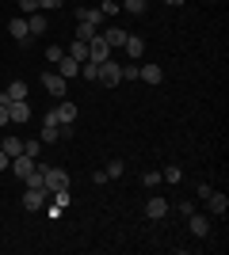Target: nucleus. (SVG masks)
Listing matches in <instances>:
<instances>
[{
	"mask_svg": "<svg viewBox=\"0 0 229 255\" xmlns=\"http://www.w3.org/2000/svg\"><path fill=\"white\" fill-rule=\"evenodd\" d=\"M96 80L103 88H119L122 84V65L111 61V57H107V61H99V76H96Z\"/></svg>",
	"mask_w": 229,
	"mask_h": 255,
	"instance_id": "1",
	"label": "nucleus"
},
{
	"mask_svg": "<svg viewBox=\"0 0 229 255\" xmlns=\"http://www.w3.org/2000/svg\"><path fill=\"white\" fill-rule=\"evenodd\" d=\"M38 168H42V187H46L50 194H54V191H65V187H69V175H65L61 168H46V164H38Z\"/></svg>",
	"mask_w": 229,
	"mask_h": 255,
	"instance_id": "2",
	"label": "nucleus"
},
{
	"mask_svg": "<svg viewBox=\"0 0 229 255\" xmlns=\"http://www.w3.org/2000/svg\"><path fill=\"white\" fill-rule=\"evenodd\" d=\"M46 187H27V194H23V210L27 213H42L46 210Z\"/></svg>",
	"mask_w": 229,
	"mask_h": 255,
	"instance_id": "3",
	"label": "nucleus"
},
{
	"mask_svg": "<svg viewBox=\"0 0 229 255\" xmlns=\"http://www.w3.org/2000/svg\"><path fill=\"white\" fill-rule=\"evenodd\" d=\"M34 168H38V160L34 156H27V152H19V156H11V171H15V179H31L34 175Z\"/></svg>",
	"mask_w": 229,
	"mask_h": 255,
	"instance_id": "4",
	"label": "nucleus"
},
{
	"mask_svg": "<svg viewBox=\"0 0 229 255\" xmlns=\"http://www.w3.org/2000/svg\"><path fill=\"white\" fill-rule=\"evenodd\" d=\"M42 88L54 99H65L69 96V80H65V76H57V73H42Z\"/></svg>",
	"mask_w": 229,
	"mask_h": 255,
	"instance_id": "5",
	"label": "nucleus"
},
{
	"mask_svg": "<svg viewBox=\"0 0 229 255\" xmlns=\"http://www.w3.org/2000/svg\"><path fill=\"white\" fill-rule=\"evenodd\" d=\"M187 225H191V233H195L199 240H203V236H210V217H207V213L191 210V213H187Z\"/></svg>",
	"mask_w": 229,
	"mask_h": 255,
	"instance_id": "6",
	"label": "nucleus"
},
{
	"mask_svg": "<svg viewBox=\"0 0 229 255\" xmlns=\"http://www.w3.org/2000/svg\"><path fill=\"white\" fill-rule=\"evenodd\" d=\"M8 34H11V38H15L19 46H27V42H31V31H27V19H23V15L8 19Z\"/></svg>",
	"mask_w": 229,
	"mask_h": 255,
	"instance_id": "7",
	"label": "nucleus"
},
{
	"mask_svg": "<svg viewBox=\"0 0 229 255\" xmlns=\"http://www.w3.org/2000/svg\"><path fill=\"white\" fill-rule=\"evenodd\" d=\"M107 57H111V46L103 42V34H96L88 42V61H107Z\"/></svg>",
	"mask_w": 229,
	"mask_h": 255,
	"instance_id": "8",
	"label": "nucleus"
},
{
	"mask_svg": "<svg viewBox=\"0 0 229 255\" xmlns=\"http://www.w3.org/2000/svg\"><path fill=\"white\" fill-rule=\"evenodd\" d=\"M122 50H126V57H130V61H138V57L145 53V38H142V34H126Z\"/></svg>",
	"mask_w": 229,
	"mask_h": 255,
	"instance_id": "9",
	"label": "nucleus"
},
{
	"mask_svg": "<svg viewBox=\"0 0 229 255\" xmlns=\"http://www.w3.org/2000/svg\"><path fill=\"white\" fill-rule=\"evenodd\" d=\"M8 118H11V122H31V103H27V99L8 103Z\"/></svg>",
	"mask_w": 229,
	"mask_h": 255,
	"instance_id": "10",
	"label": "nucleus"
},
{
	"mask_svg": "<svg viewBox=\"0 0 229 255\" xmlns=\"http://www.w3.org/2000/svg\"><path fill=\"white\" fill-rule=\"evenodd\" d=\"M161 76H164L161 65H153V61L149 65H138V80H145V84H161Z\"/></svg>",
	"mask_w": 229,
	"mask_h": 255,
	"instance_id": "11",
	"label": "nucleus"
},
{
	"mask_svg": "<svg viewBox=\"0 0 229 255\" xmlns=\"http://www.w3.org/2000/svg\"><path fill=\"white\" fill-rule=\"evenodd\" d=\"M126 34H130V31H122V27H107V31H103V42H107L111 50H122Z\"/></svg>",
	"mask_w": 229,
	"mask_h": 255,
	"instance_id": "12",
	"label": "nucleus"
},
{
	"mask_svg": "<svg viewBox=\"0 0 229 255\" xmlns=\"http://www.w3.org/2000/svg\"><path fill=\"white\" fill-rule=\"evenodd\" d=\"M57 76H65V80H73V76H80V61H73V57H61V61H57Z\"/></svg>",
	"mask_w": 229,
	"mask_h": 255,
	"instance_id": "13",
	"label": "nucleus"
},
{
	"mask_svg": "<svg viewBox=\"0 0 229 255\" xmlns=\"http://www.w3.org/2000/svg\"><path fill=\"white\" fill-rule=\"evenodd\" d=\"M164 213H168V202H164V198H149V202H145V217H149V221H161Z\"/></svg>",
	"mask_w": 229,
	"mask_h": 255,
	"instance_id": "14",
	"label": "nucleus"
},
{
	"mask_svg": "<svg viewBox=\"0 0 229 255\" xmlns=\"http://www.w3.org/2000/svg\"><path fill=\"white\" fill-rule=\"evenodd\" d=\"M207 206H210V213L226 217V210H229V198H226V194H218V191H210V194H207Z\"/></svg>",
	"mask_w": 229,
	"mask_h": 255,
	"instance_id": "15",
	"label": "nucleus"
},
{
	"mask_svg": "<svg viewBox=\"0 0 229 255\" xmlns=\"http://www.w3.org/2000/svg\"><path fill=\"white\" fill-rule=\"evenodd\" d=\"M23 19H27V31H31V34H46V31H50V23H46L42 11H34V15H23Z\"/></svg>",
	"mask_w": 229,
	"mask_h": 255,
	"instance_id": "16",
	"label": "nucleus"
},
{
	"mask_svg": "<svg viewBox=\"0 0 229 255\" xmlns=\"http://www.w3.org/2000/svg\"><path fill=\"white\" fill-rule=\"evenodd\" d=\"M54 115H57V122H76V103L73 99H61Z\"/></svg>",
	"mask_w": 229,
	"mask_h": 255,
	"instance_id": "17",
	"label": "nucleus"
},
{
	"mask_svg": "<svg viewBox=\"0 0 229 255\" xmlns=\"http://www.w3.org/2000/svg\"><path fill=\"white\" fill-rule=\"evenodd\" d=\"M76 19H80V23H96V27H99V23H103V11H99V8H76Z\"/></svg>",
	"mask_w": 229,
	"mask_h": 255,
	"instance_id": "18",
	"label": "nucleus"
},
{
	"mask_svg": "<svg viewBox=\"0 0 229 255\" xmlns=\"http://www.w3.org/2000/svg\"><path fill=\"white\" fill-rule=\"evenodd\" d=\"M38 133H42V145H57V141H61L57 122H42V129H38Z\"/></svg>",
	"mask_w": 229,
	"mask_h": 255,
	"instance_id": "19",
	"label": "nucleus"
},
{
	"mask_svg": "<svg viewBox=\"0 0 229 255\" xmlns=\"http://www.w3.org/2000/svg\"><path fill=\"white\" fill-rule=\"evenodd\" d=\"M96 34H99L96 23H76V42H92Z\"/></svg>",
	"mask_w": 229,
	"mask_h": 255,
	"instance_id": "20",
	"label": "nucleus"
},
{
	"mask_svg": "<svg viewBox=\"0 0 229 255\" xmlns=\"http://www.w3.org/2000/svg\"><path fill=\"white\" fill-rule=\"evenodd\" d=\"M69 57H73V61H88V42H76V38H73V46H69Z\"/></svg>",
	"mask_w": 229,
	"mask_h": 255,
	"instance_id": "21",
	"label": "nucleus"
},
{
	"mask_svg": "<svg viewBox=\"0 0 229 255\" xmlns=\"http://www.w3.org/2000/svg\"><path fill=\"white\" fill-rule=\"evenodd\" d=\"M0 149L8 152V156H19V152H23V141H19V137H4V145H0Z\"/></svg>",
	"mask_w": 229,
	"mask_h": 255,
	"instance_id": "22",
	"label": "nucleus"
},
{
	"mask_svg": "<svg viewBox=\"0 0 229 255\" xmlns=\"http://www.w3.org/2000/svg\"><path fill=\"white\" fill-rule=\"evenodd\" d=\"M119 8H122V11H130V15H142V11H145V0H122Z\"/></svg>",
	"mask_w": 229,
	"mask_h": 255,
	"instance_id": "23",
	"label": "nucleus"
},
{
	"mask_svg": "<svg viewBox=\"0 0 229 255\" xmlns=\"http://www.w3.org/2000/svg\"><path fill=\"white\" fill-rule=\"evenodd\" d=\"M80 76H84V80H96L99 76V61H84L80 65Z\"/></svg>",
	"mask_w": 229,
	"mask_h": 255,
	"instance_id": "24",
	"label": "nucleus"
},
{
	"mask_svg": "<svg viewBox=\"0 0 229 255\" xmlns=\"http://www.w3.org/2000/svg\"><path fill=\"white\" fill-rule=\"evenodd\" d=\"M99 11H103V19H111V15H119V0H103V4H99Z\"/></svg>",
	"mask_w": 229,
	"mask_h": 255,
	"instance_id": "25",
	"label": "nucleus"
},
{
	"mask_svg": "<svg viewBox=\"0 0 229 255\" xmlns=\"http://www.w3.org/2000/svg\"><path fill=\"white\" fill-rule=\"evenodd\" d=\"M103 171H107V179H119L122 171H126V164H122V160H111V164H107Z\"/></svg>",
	"mask_w": 229,
	"mask_h": 255,
	"instance_id": "26",
	"label": "nucleus"
},
{
	"mask_svg": "<svg viewBox=\"0 0 229 255\" xmlns=\"http://www.w3.org/2000/svg\"><path fill=\"white\" fill-rule=\"evenodd\" d=\"M161 179H164V183H180V179H184V171L176 168V164H168V168H164V175H161Z\"/></svg>",
	"mask_w": 229,
	"mask_h": 255,
	"instance_id": "27",
	"label": "nucleus"
},
{
	"mask_svg": "<svg viewBox=\"0 0 229 255\" xmlns=\"http://www.w3.org/2000/svg\"><path fill=\"white\" fill-rule=\"evenodd\" d=\"M23 152L38 160V152H42V141H23Z\"/></svg>",
	"mask_w": 229,
	"mask_h": 255,
	"instance_id": "28",
	"label": "nucleus"
},
{
	"mask_svg": "<svg viewBox=\"0 0 229 255\" xmlns=\"http://www.w3.org/2000/svg\"><path fill=\"white\" fill-rule=\"evenodd\" d=\"M61 57H65V50H61V46H46V61H61Z\"/></svg>",
	"mask_w": 229,
	"mask_h": 255,
	"instance_id": "29",
	"label": "nucleus"
},
{
	"mask_svg": "<svg viewBox=\"0 0 229 255\" xmlns=\"http://www.w3.org/2000/svg\"><path fill=\"white\" fill-rule=\"evenodd\" d=\"M19 11L23 15H34V11H42V8H38V0H19Z\"/></svg>",
	"mask_w": 229,
	"mask_h": 255,
	"instance_id": "30",
	"label": "nucleus"
},
{
	"mask_svg": "<svg viewBox=\"0 0 229 255\" xmlns=\"http://www.w3.org/2000/svg\"><path fill=\"white\" fill-rule=\"evenodd\" d=\"M145 187H161V171H145Z\"/></svg>",
	"mask_w": 229,
	"mask_h": 255,
	"instance_id": "31",
	"label": "nucleus"
},
{
	"mask_svg": "<svg viewBox=\"0 0 229 255\" xmlns=\"http://www.w3.org/2000/svg\"><path fill=\"white\" fill-rule=\"evenodd\" d=\"M61 213H65V206H46V217H50V221H57V217H61Z\"/></svg>",
	"mask_w": 229,
	"mask_h": 255,
	"instance_id": "32",
	"label": "nucleus"
},
{
	"mask_svg": "<svg viewBox=\"0 0 229 255\" xmlns=\"http://www.w3.org/2000/svg\"><path fill=\"white\" fill-rule=\"evenodd\" d=\"M122 80H138V65H122Z\"/></svg>",
	"mask_w": 229,
	"mask_h": 255,
	"instance_id": "33",
	"label": "nucleus"
},
{
	"mask_svg": "<svg viewBox=\"0 0 229 255\" xmlns=\"http://www.w3.org/2000/svg\"><path fill=\"white\" fill-rule=\"evenodd\" d=\"M65 0H38V8H46V11H54V8H61Z\"/></svg>",
	"mask_w": 229,
	"mask_h": 255,
	"instance_id": "34",
	"label": "nucleus"
},
{
	"mask_svg": "<svg viewBox=\"0 0 229 255\" xmlns=\"http://www.w3.org/2000/svg\"><path fill=\"white\" fill-rule=\"evenodd\" d=\"M8 122H11V118H8V107L0 103V126H8Z\"/></svg>",
	"mask_w": 229,
	"mask_h": 255,
	"instance_id": "35",
	"label": "nucleus"
},
{
	"mask_svg": "<svg viewBox=\"0 0 229 255\" xmlns=\"http://www.w3.org/2000/svg\"><path fill=\"white\" fill-rule=\"evenodd\" d=\"M8 160H11V156H8L4 149H0V171H8Z\"/></svg>",
	"mask_w": 229,
	"mask_h": 255,
	"instance_id": "36",
	"label": "nucleus"
},
{
	"mask_svg": "<svg viewBox=\"0 0 229 255\" xmlns=\"http://www.w3.org/2000/svg\"><path fill=\"white\" fill-rule=\"evenodd\" d=\"M164 4H172V8H180V4H184V0H164Z\"/></svg>",
	"mask_w": 229,
	"mask_h": 255,
	"instance_id": "37",
	"label": "nucleus"
},
{
	"mask_svg": "<svg viewBox=\"0 0 229 255\" xmlns=\"http://www.w3.org/2000/svg\"><path fill=\"white\" fill-rule=\"evenodd\" d=\"M119 4H122V0H119Z\"/></svg>",
	"mask_w": 229,
	"mask_h": 255,
	"instance_id": "38",
	"label": "nucleus"
}]
</instances>
